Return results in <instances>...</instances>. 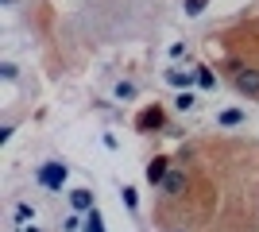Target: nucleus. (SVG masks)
Listing matches in <instances>:
<instances>
[{"instance_id": "obj_1", "label": "nucleus", "mask_w": 259, "mask_h": 232, "mask_svg": "<svg viewBox=\"0 0 259 232\" xmlns=\"http://www.w3.org/2000/svg\"><path fill=\"white\" fill-rule=\"evenodd\" d=\"M232 85H236L240 97L259 101V70H251V66H236V70H232Z\"/></svg>"}, {"instance_id": "obj_2", "label": "nucleus", "mask_w": 259, "mask_h": 232, "mask_svg": "<svg viewBox=\"0 0 259 232\" xmlns=\"http://www.w3.org/2000/svg\"><path fill=\"white\" fill-rule=\"evenodd\" d=\"M62 182H66V166H62V163H47V166H39V186H47V190H62Z\"/></svg>"}, {"instance_id": "obj_3", "label": "nucleus", "mask_w": 259, "mask_h": 232, "mask_svg": "<svg viewBox=\"0 0 259 232\" xmlns=\"http://www.w3.org/2000/svg\"><path fill=\"white\" fill-rule=\"evenodd\" d=\"M170 174V159H151V163H147V182H151V186H162V178Z\"/></svg>"}, {"instance_id": "obj_4", "label": "nucleus", "mask_w": 259, "mask_h": 232, "mask_svg": "<svg viewBox=\"0 0 259 232\" xmlns=\"http://www.w3.org/2000/svg\"><path fill=\"white\" fill-rule=\"evenodd\" d=\"M162 120H166V112H162L159 105H151V109H143V112H140L136 128H143V132H147V128H162Z\"/></svg>"}, {"instance_id": "obj_5", "label": "nucleus", "mask_w": 259, "mask_h": 232, "mask_svg": "<svg viewBox=\"0 0 259 232\" xmlns=\"http://www.w3.org/2000/svg\"><path fill=\"white\" fill-rule=\"evenodd\" d=\"M182 190H186V170H170V174L162 178V194L166 198H178Z\"/></svg>"}, {"instance_id": "obj_6", "label": "nucleus", "mask_w": 259, "mask_h": 232, "mask_svg": "<svg viewBox=\"0 0 259 232\" xmlns=\"http://www.w3.org/2000/svg\"><path fill=\"white\" fill-rule=\"evenodd\" d=\"M70 205H74L77 213H89L93 209V194H89V190H74V194H70Z\"/></svg>"}, {"instance_id": "obj_7", "label": "nucleus", "mask_w": 259, "mask_h": 232, "mask_svg": "<svg viewBox=\"0 0 259 232\" xmlns=\"http://www.w3.org/2000/svg\"><path fill=\"white\" fill-rule=\"evenodd\" d=\"M85 232H105V217H101V209L93 205V209L85 213Z\"/></svg>"}, {"instance_id": "obj_8", "label": "nucleus", "mask_w": 259, "mask_h": 232, "mask_svg": "<svg viewBox=\"0 0 259 232\" xmlns=\"http://www.w3.org/2000/svg\"><path fill=\"white\" fill-rule=\"evenodd\" d=\"M217 120L225 124V128H236V124H244V112H240V109H225L221 116H217Z\"/></svg>"}, {"instance_id": "obj_9", "label": "nucleus", "mask_w": 259, "mask_h": 232, "mask_svg": "<svg viewBox=\"0 0 259 232\" xmlns=\"http://www.w3.org/2000/svg\"><path fill=\"white\" fill-rule=\"evenodd\" d=\"M16 221H20V224L35 221V205H27V201H16Z\"/></svg>"}, {"instance_id": "obj_10", "label": "nucleus", "mask_w": 259, "mask_h": 232, "mask_svg": "<svg viewBox=\"0 0 259 232\" xmlns=\"http://www.w3.org/2000/svg\"><path fill=\"white\" fill-rule=\"evenodd\" d=\"M194 93H190V89H186V93H178V97H174V109H182V112H190V109H194Z\"/></svg>"}, {"instance_id": "obj_11", "label": "nucleus", "mask_w": 259, "mask_h": 232, "mask_svg": "<svg viewBox=\"0 0 259 232\" xmlns=\"http://www.w3.org/2000/svg\"><path fill=\"white\" fill-rule=\"evenodd\" d=\"M166 81H170V85H190V74H182V70H166Z\"/></svg>"}, {"instance_id": "obj_12", "label": "nucleus", "mask_w": 259, "mask_h": 232, "mask_svg": "<svg viewBox=\"0 0 259 232\" xmlns=\"http://www.w3.org/2000/svg\"><path fill=\"white\" fill-rule=\"evenodd\" d=\"M209 8V0H186V16H201Z\"/></svg>"}, {"instance_id": "obj_13", "label": "nucleus", "mask_w": 259, "mask_h": 232, "mask_svg": "<svg viewBox=\"0 0 259 232\" xmlns=\"http://www.w3.org/2000/svg\"><path fill=\"white\" fill-rule=\"evenodd\" d=\"M116 97L120 101H132V97H136V85H132V81H120V85H116Z\"/></svg>"}, {"instance_id": "obj_14", "label": "nucleus", "mask_w": 259, "mask_h": 232, "mask_svg": "<svg viewBox=\"0 0 259 232\" xmlns=\"http://www.w3.org/2000/svg\"><path fill=\"white\" fill-rule=\"evenodd\" d=\"M62 228H66V232H77V228H85V224L77 221V213H70V217H66V224H62Z\"/></svg>"}, {"instance_id": "obj_15", "label": "nucleus", "mask_w": 259, "mask_h": 232, "mask_svg": "<svg viewBox=\"0 0 259 232\" xmlns=\"http://www.w3.org/2000/svg\"><path fill=\"white\" fill-rule=\"evenodd\" d=\"M124 205H128V209H136V205H140V201H136V190H132V186L124 190Z\"/></svg>"}, {"instance_id": "obj_16", "label": "nucleus", "mask_w": 259, "mask_h": 232, "mask_svg": "<svg viewBox=\"0 0 259 232\" xmlns=\"http://www.w3.org/2000/svg\"><path fill=\"white\" fill-rule=\"evenodd\" d=\"M197 81H201V85L209 89V85H213V74H209V70H197Z\"/></svg>"}, {"instance_id": "obj_17", "label": "nucleus", "mask_w": 259, "mask_h": 232, "mask_svg": "<svg viewBox=\"0 0 259 232\" xmlns=\"http://www.w3.org/2000/svg\"><path fill=\"white\" fill-rule=\"evenodd\" d=\"M20 232H39V228H35V224H20Z\"/></svg>"}, {"instance_id": "obj_18", "label": "nucleus", "mask_w": 259, "mask_h": 232, "mask_svg": "<svg viewBox=\"0 0 259 232\" xmlns=\"http://www.w3.org/2000/svg\"><path fill=\"white\" fill-rule=\"evenodd\" d=\"M174 232H182V228H174Z\"/></svg>"}]
</instances>
